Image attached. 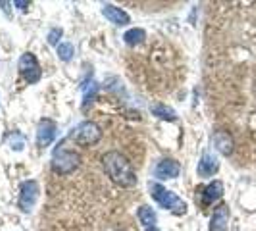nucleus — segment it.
<instances>
[{
    "label": "nucleus",
    "mask_w": 256,
    "mask_h": 231,
    "mask_svg": "<svg viewBox=\"0 0 256 231\" xmlns=\"http://www.w3.org/2000/svg\"><path fill=\"white\" fill-rule=\"evenodd\" d=\"M104 174L110 178L112 183H116L122 189H131L137 185V172L133 170L131 162L118 150H110L102 156Z\"/></svg>",
    "instance_id": "f257e3e1"
},
{
    "label": "nucleus",
    "mask_w": 256,
    "mask_h": 231,
    "mask_svg": "<svg viewBox=\"0 0 256 231\" xmlns=\"http://www.w3.org/2000/svg\"><path fill=\"white\" fill-rule=\"evenodd\" d=\"M148 192H150V196H152V200L156 204L160 206V208H164L168 212H172L174 216H185L187 214V210H189V206L187 202L178 196L174 191H170L166 189L164 185H160V183H148Z\"/></svg>",
    "instance_id": "f03ea898"
},
{
    "label": "nucleus",
    "mask_w": 256,
    "mask_h": 231,
    "mask_svg": "<svg viewBox=\"0 0 256 231\" xmlns=\"http://www.w3.org/2000/svg\"><path fill=\"white\" fill-rule=\"evenodd\" d=\"M79 162H81V156L76 152V150H70L66 148L64 142L58 144V148L52 154V172L58 174V176H70L74 174L77 168H79Z\"/></svg>",
    "instance_id": "7ed1b4c3"
},
{
    "label": "nucleus",
    "mask_w": 256,
    "mask_h": 231,
    "mask_svg": "<svg viewBox=\"0 0 256 231\" xmlns=\"http://www.w3.org/2000/svg\"><path fill=\"white\" fill-rule=\"evenodd\" d=\"M72 139L79 146H94L96 142L102 139V129L98 128L94 122H83L72 133Z\"/></svg>",
    "instance_id": "20e7f679"
},
{
    "label": "nucleus",
    "mask_w": 256,
    "mask_h": 231,
    "mask_svg": "<svg viewBox=\"0 0 256 231\" xmlns=\"http://www.w3.org/2000/svg\"><path fill=\"white\" fill-rule=\"evenodd\" d=\"M38 194H40V187L35 180H27L20 185V198H18V208L24 212V214H29L38 200Z\"/></svg>",
    "instance_id": "39448f33"
},
{
    "label": "nucleus",
    "mask_w": 256,
    "mask_h": 231,
    "mask_svg": "<svg viewBox=\"0 0 256 231\" xmlns=\"http://www.w3.org/2000/svg\"><path fill=\"white\" fill-rule=\"evenodd\" d=\"M18 70L22 77L26 79V83L29 85H35L42 79V68L38 64L37 56L31 54V52H26L22 58H20V64H18Z\"/></svg>",
    "instance_id": "423d86ee"
},
{
    "label": "nucleus",
    "mask_w": 256,
    "mask_h": 231,
    "mask_svg": "<svg viewBox=\"0 0 256 231\" xmlns=\"http://www.w3.org/2000/svg\"><path fill=\"white\" fill-rule=\"evenodd\" d=\"M56 135H58V126H56V122L50 120V118L40 120L37 126V146H40V148L50 146L52 142H54V139H56Z\"/></svg>",
    "instance_id": "0eeeda50"
},
{
    "label": "nucleus",
    "mask_w": 256,
    "mask_h": 231,
    "mask_svg": "<svg viewBox=\"0 0 256 231\" xmlns=\"http://www.w3.org/2000/svg\"><path fill=\"white\" fill-rule=\"evenodd\" d=\"M181 174V166L178 160L174 158H164L158 162V166L154 168V178L160 181H168V180H178Z\"/></svg>",
    "instance_id": "6e6552de"
},
{
    "label": "nucleus",
    "mask_w": 256,
    "mask_h": 231,
    "mask_svg": "<svg viewBox=\"0 0 256 231\" xmlns=\"http://www.w3.org/2000/svg\"><path fill=\"white\" fill-rule=\"evenodd\" d=\"M222 196H224V183L216 180L200 189V204H202V208H208L214 202H218Z\"/></svg>",
    "instance_id": "1a4fd4ad"
},
{
    "label": "nucleus",
    "mask_w": 256,
    "mask_h": 231,
    "mask_svg": "<svg viewBox=\"0 0 256 231\" xmlns=\"http://www.w3.org/2000/svg\"><path fill=\"white\" fill-rule=\"evenodd\" d=\"M102 16L110 22V24H114V26H118V27H126L131 24V16H129L126 10H122V8L114 6V4H104Z\"/></svg>",
    "instance_id": "9d476101"
},
{
    "label": "nucleus",
    "mask_w": 256,
    "mask_h": 231,
    "mask_svg": "<svg viewBox=\"0 0 256 231\" xmlns=\"http://www.w3.org/2000/svg\"><path fill=\"white\" fill-rule=\"evenodd\" d=\"M200 178H214L220 172V160L218 156H214L212 152H204L202 158L198 160V168H196Z\"/></svg>",
    "instance_id": "9b49d317"
},
{
    "label": "nucleus",
    "mask_w": 256,
    "mask_h": 231,
    "mask_svg": "<svg viewBox=\"0 0 256 231\" xmlns=\"http://www.w3.org/2000/svg\"><path fill=\"white\" fill-rule=\"evenodd\" d=\"M230 230V206L222 204L214 210L210 218V231H228Z\"/></svg>",
    "instance_id": "f8f14e48"
},
{
    "label": "nucleus",
    "mask_w": 256,
    "mask_h": 231,
    "mask_svg": "<svg viewBox=\"0 0 256 231\" xmlns=\"http://www.w3.org/2000/svg\"><path fill=\"white\" fill-rule=\"evenodd\" d=\"M212 142H214V148L224 156H230L235 150V141L228 131H216L212 135Z\"/></svg>",
    "instance_id": "ddd939ff"
},
{
    "label": "nucleus",
    "mask_w": 256,
    "mask_h": 231,
    "mask_svg": "<svg viewBox=\"0 0 256 231\" xmlns=\"http://www.w3.org/2000/svg\"><path fill=\"white\" fill-rule=\"evenodd\" d=\"M137 218H139L144 231H158V218H156V212L150 206H141L137 210Z\"/></svg>",
    "instance_id": "4468645a"
},
{
    "label": "nucleus",
    "mask_w": 256,
    "mask_h": 231,
    "mask_svg": "<svg viewBox=\"0 0 256 231\" xmlns=\"http://www.w3.org/2000/svg\"><path fill=\"white\" fill-rule=\"evenodd\" d=\"M150 112H152V116H156L158 120H164V122H176L178 120V114H176V110L174 108H170L168 104H154V106H150Z\"/></svg>",
    "instance_id": "2eb2a0df"
},
{
    "label": "nucleus",
    "mask_w": 256,
    "mask_h": 231,
    "mask_svg": "<svg viewBox=\"0 0 256 231\" xmlns=\"http://www.w3.org/2000/svg\"><path fill=\"white\" fill-rule=\"evenodd\" d=\"M124 40L129 46H139V44H142L146 40V31L141 29V27H133V29H129L128 33L124 35Z\"/></svg>",
    "instance_id": "dca6fc26"
},
{
    "label": "nucleus",
    "mask_w": 256,
    "mask_h": 231,
    "mask_svg": "<svg viewBox=\"0 0 256 231\" xmlns=\"http://www.w3.org/2000/svg\"><path fill=\"white\" fill-rule=\"evenodd\" d=\"M56 52H58V58L62 62H70L74 58V54H76V46L72 42H60V46L56 48Z\"/></svg>",
    "instance_id": "f3484780"
},
{
    "label": "nucleus",
    "mask_w": 256,
    "mask_h": 231,
    "mask_svg": "<svg viewBox=\"0 0 256 231\" xmlns=\"http://www.w3.org/2000/svg\"><path fill=\"white\" fill-rule=\"evenodd\" d=\"M62 35H64V31L60 29V27H54L50 33H48V44H52V46H60V38H62Z\"/></svg>",
    "instance_id": "a211bd4d"
},
{
    "label": "nucleus",
    "mask_w": 256,
    "mask_h": 231,
    "mask_svg": "<svg viewBox=\"0 0 256 231\" xmlns=\"http://www.w3.org/2000/svg\"><path fill=\"white\" fill-rule=\"evenodd\" d=\"M14 6H18L22 12H26L27 8L31 6V2H27V0H16V2H14Z\"/></svg>",
    "instance_id": "6ab92c4d"
}]
</instances>
